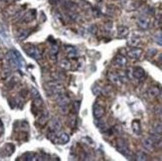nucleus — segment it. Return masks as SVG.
<instances>
[{
  "label": "nucleus",
  "instance_id": "f257e3e1",
  "mask_svg": "<svg viewBox=\"0 0 162 161\" xmlns=\"http://www.w3.org/2000/svg\"><path fill=\"white\" fill-rule=\"evenodd\" d=\"M44 87L49 97H53V95L58 97L60 94L63 93L64 87H63V84H61L58 81H50V82H47V83L44 85Z\"/></svg>",
  "mask_w": 162,
  "mask_h": 161
},
{
  "label": "nucleus",
  "instance_id": "f03ea898",
  "mask_svg": "<svg viewBox=\"0 0 162 161\" xmlns=\"http://www.w3.org/2000/svg\"><path fill=\"white\" fill-rule=\"evenodd\" d=\"M7 60L9 61V63L15 68H22L24 66L25 62L23 58L21 57V55L15 50H11L7 53L6 55Z\"/></svg>",
  "mask_w": 162,
  "mask_h": 161
},
{
  "label": "nucleus",
  "instance_id": "7ed1b4c3",
  "mask_svg": "<svg viewBox=\"0 0 162 161\" xmlns=\"http://www.w3.org/2000/svg\"><path fill=\"white\" fill-rule=\"evenodd\" d=\"M116 149L118 150V152H120L121 154L124 155L126 158H128L129 160H132L131 158L132 156V153L130 151V149L128 148V145H127L126 141L124 139H117L116 140Z\"/></svg>",
  "mask_w": 162,
  "mask_h": 161
},
{
  "label": "nucleus",
  "instance_id": "20e7f679",
  "mask_svg": "<svg viewBox=\"0 0 162 161\" xmlns=\"http://www.w3.org/2000/svg\"><path fill=\"white\" fill-rule=\"evenodd\" d=\"M24 51L28 56H30L31 58L35 59V60H37V61H39L42 59V54L39 51L38 48H36L34 46H26L24 48Z\"/></svg>",
  "mask_w": 162,
  "mask_h": 161
},
{
  "label": "nucleus",
  "instance_id": "39448f33",
  "mask_svg": "<svg viewBox=\"0 0 162 161\" xmlns=\"http://www.w3.org/2000/svg\"><path fill=\"white\" fill-rule=\"evenodd\" d=\"M31 95H32V98L34 101V106H35L37 109H41V107L43 106V101H42L41 95H40L39 92L37 91V89L31 87Z\"/></svg>",
  "mask_w": 162,
  "mask_h": 161
},
{
  "label": "nucleus",
  "instance_id": "423d86ee",
  "mask_svg": "<svg viewBox=\"0 0 162 161\" xmlns=\"http://www.w3.org/2000/svg\"><path fill=\"white\" fill-rule=\"evenodd\" d=\"M137 25L139 28L143 30H147L148 28H150L151 26V21H150L149 17H147L145 15H141L138 17L137 19Z\"/></svg>",
  "mask_w": 162,
  "mask_h": 161
},
{
  "label": "nucleus",
  "instance_id": "0eeeda50",
  "mask_svg": "<svg viewBox=\"0 0 162 161\" xmlns=\"http://www.w3.org/2000/svg\"><path fill=\"white\" fill-rule=\"evenodd\" d=\"M93 114L96 119H101L104 115V106H99V104L96 103L93 107Z\"/></svg>",
  "mask_w": 162,
  "mask_h": 161
},
{
  "label": "nucleus",
  "instance_id": "6e6552de",
  "mask_svg": "<svg viewBox=\"0 0 162 161\" xmlns=\"http://www.w3.org/2000/svg\"><path fill=\"white\" fill-rule=\"evenodd\" d=\"M57 103H58L59 106H68L70 103V97L64 93L60 94L58 97H57Z\"/></svg>",
  "mask_w": 162,
  "mask_h": 161
},
{
  "label": "nucleus",
  "instance_id": "1a4fd4ad",
  "mask_svg": "<svg viewBox=\"0 0 162 161\" xmlns=\"http://www.w3.org/2000/svg\"><path fill=\"white\" fill-rule=\"evenodd\" d=\"M142 145L146 150H149V151L154 150V148H155V143H154V141L152 140L151 137L144 138L142 140Z\"/></svg>",
  "mask_w": 162,
  "mask_h": 161
},
{
  "label": "nucleus",
  "instance_id": "9d476101",
  "mask_svg": "<svg viewBox=\"0 0 162 161\" xmlns=\"http://www.w3.org/2000/svg\"><path fill=\"white\" fill-rule=\"evenodd\" d=\"M50 126H51V130L54 131V132H56V133H58V132L61 131V129H62L61 121H60L58 118H56V117L53 118V119L51 120Z\"/></svg>",
  "mask_w": 162,
  "mask_h": 161
},
{
  "label": "nucleus",
  "instance_id": "9b49d317",
  "mask_svg": "<svg viewBox=\"0 0 162 161\" xmlns=\"http://www.w3.org/2000/svg\"><path fill=\"white\" fill-rule=\"evenodd\" d=\"M107 79H109V81L110 83L115 85V86H120L121 85L120 78H119L118 75L115 74V73H112V72L109 73V74H107Z\"/></svg>",
  "mask_w": 162,
  "mask_h": 161
},
{
  "label": "nucleus",
  "instance_id": "f8f14e48",
  "mask_svg": "<svg viewBox=\"0 0 162 161\" xmlns=\"http://www.w3.org/2000/svg\"><path fill=\"white\" fill-rule=\"evenodd\" d=\"M141 54H142V50L139 49V48H134V49H131L127 52V56L131 59H134V60H137V59L140 58Z\"/></svg>",
  "mask_w": 162,
  "mask_h": 161
},
{
  "label": "nucleus",
  "instance_id": "ddd939ff",
  "mask_svg": "<svg viewBox=\"0 0 162 161\" xmlns=\"http://www.w3.org/2000/svg\"><path fill=\"white\" fill-rule=\"evenodd\" d=\"M113 63H115V66H117L119 68H123V67H126V66L127 60H126V58L124 57V56L117 55L115 58V60H113Z\"/></svg>",
  "mask_w": 162,
  "mask_h": 161
},
{
  "label": "nucleus",
  "instance_id": "4468645a",
  "mask_svg": "<svg viewBox=\"0 0 162 161\" xmlns=\"http://www.w3.org/2000/svg\"><path fill=\"white\" fill-rule=\"evenodd\" d=\"M132 76L137 80H141L145 76V71L140 67H135L134 69H132Z\"/></svg>",
  "mask_w": 162,
  "mask_h": 161
},
{
  "label": "nucleus",
  "instance_id": "2eb2a0df",
  "mask_svg": "<svg viewBox=\"0 0 162 161\" xmlns=\"http://www.w3.org/2000/svg\"><path fill=\"white\" fill-rule=\"evenodd\" d=\"M35 18H36V10L32 9V10L28 11V12L23 16V19H22V21L26 22V23H29V22H32Z\"/></svg>",
  "mask_w": 162,
  "mask_h": 161
},
{
  "label": "nucleus",
  "instance_id": "dca6fc26",
  "mask_svg": "<svg viewBox=\"0 0 162 161\" xmlns=\"http://www.w3.org/2000/svg\"><path fill=\"white\" fill-rule=\"evenodd\" d=\"M14 150H15V146L13 144H11V143H7V144L4 145V147L1 149L2 153L4 155H6V156H10V155L14 152Z\"/></svg>",
  "mask_w": 162,
  "mask_h": 161
},
{
  "label": "nucleus",
  "instance_id": "f3484780",
  "mask_svg": "<svg viewBox=\"0 0 162 161\" xmlns=\"http://www.w3.org/2000/svg\"><path fill=\"white\" fill-rule=\"evenodd\" d=\"M65 50H66L68 57L70 59H76L77 56H78V53H77L76 49L72 46H66L65 47Z\"/></svg>",
  "mask_w": 162,
  "mask_h": 161
},
{
  "label": "nucleus",
  "instance_id": "a211bd4d",
  "mask_svg": "<svg viewBox=\"0 0 162 161\" xmlns=\"http://www.w3.org/2000/svg\"><path fill=\"white\" fill-rule=\"evenodd\" d=\"M131 127H132L133 132H134L135 134L139 135L141 133V124H140V121H139L138 119H135V120L132 121Z\"/></svg>",
  "mask_w": 162,
  "mask_h": 161
},
{
  "label": "nucleus",
  "instance_id": "6ab92c4d",
  "mask_svg": "<svg viewBox=\"0 0 162 161\" xmlns=\"http://www.w3.org/2000/svg\"><path fill=\"white\" fill-rule=\"evenodd\" d=\"M147 94L150 98H157L158 95H160V90L157 87H150L147 91Z\"/></svg>",
  "mask_w": 162,
  "mask_h": 161
},
{
  "label": "nucleus",
  "instance_id": "aec40b11",
  "mask_svg": "<svg viewBox=\"0 0 162 161\" xmlns=\"http://www.w3.org/2000/svg\"><path fill=\"white\" fill-rule=\"evenodd\" d=\"M48 119H49V114H48V111H44L38 118V123L40 124V125H45V124L47 123Z\"/></svg>",
  "mask_w": 162,
  "mask_h": 161
},
{
  "label": "nucleus",
  "instance_id": "412c9836",
  "mask_svg": "<svg viewBox=\"0 0 162 161\" xmlns=\"http://www.w3.org/2000/svg\"><path fill=\"white\" fill-rule=\"evenodd\" d=\"M129 33V30L127 27H124V26H120L118 27V30H117V36L119 38H126Z\"/></svg>",
  "mask_w": 162,
  "mask_h": 161
},
{
  "label": "nucleus",
  "instance_id": "4be33fe9",
  "mask_svg": "<svg viewBox=\"0 0 162 161\" xmlns=\"http://www.w3.org/2000/svg\"><path fill=\"white\" fill-rule=\"evenodd\" d=\"M152 131L153 133H156V134H162V122H156L154 123L152 127Z\"/></svg>",
  "mask_w": 162,
  "mask_h": 161
},
{
  "label": "nucleus",
  "instance_id": "5701e85b",
  "mask_svg": "<svg viewBox=\"0 0 162 161\" xmlns=\"http://www.w3.org/2000/svg\"><path fill=\"white\" fill-rule=\"evenodd\" d=\"M135 160H139V161H145V160H148V157H147V155L144 153L142 151H138L137 153L135 154Z\"/></svg>",
  "mask_w": 162,
  "mask_h": 161
},
{
  "label": "nucleus",
  "instance_id": "b1692460",
  "mask_svg": "<svg viewBox=\"0 0 162 161\" xmlns=\"http://www.w3.org/2000/svg\"><path fill=\"white\" fill-rule=\"evenodd\" d=\"M69 140H70V136L67 133H61L59 135L58 141L60 143H62V144H65V143L69 142Z\"/></svg>",
  "mask_w": 162,
  "mask_h": 161
},
{
  "label": "nucleus",
  "instance_id": "393cba45",
  "mask_svg": "<svg viewBox=\"0 0 162 161\" xmlns=\"http://www.w3.org/2000/svg\"><path fill=\"white\" fill-rule=\"evenodd\" d=\"M22 158H23V160H37L38 156L33 152H27L22 156Z\"/></svg>",
  "mask_w": 162,
  "mask_h": 161
},
{
  "label": "nucleus",
  "instance_id": "a878e982",
  "mask_svg": "<svg viewBox=\"0 0 162 161\" xmlns=\"http://www.w3.org/2000/svg\"><path fill=\"white\" fill-rule=\"evenodd\" d=\"M59 65H60V67L64 70H70L71 69V63L68 60H61Z\"/></svg>",
  "mask_w": 162,
  "mask_h": 161
},
{
  "label": "nucleus",
  "instance_id": "bb28decb",
  "mask_svg": "<svg viewBox=\"0 0 162 161\" xmlns=\"http://www.w3.org/2000/svg\"><path fill=\"white\" fill-rule=\"evenodd\" d=\"M140 44V39L139 38H131V39H129L128 40V45L129 46H131V47H136V46H138V45Z\"/></svg>",
  "mask_w": 162,
  "mask_h": 161
},
{
  "label": "nucleus",
  "instance_id": "cd10ccee",
  "mask_svg": "<svg viewBox=\"0 0 162 161\" xmlns=\"http://www.w3.org/2000/svg\"><path fill=\"white\" fill-rule=\"evenodd\" d=\"M29 33H30L29 30H22L21 32L19 33V35L17 36V38H18L19 40H24V39H26L28 37Z\"/></svg>",
  "mask_w": 162,
  "mask_h": 161
},
{
  "label": "nucleus",
  "instance_id": "c85d7f7f",
  "mask_svg": "<svg viewBox=\"0 0 162 161\" xmlns=\"http://www.w3.org/2000/svg\"><path fill=\"white\" fill-rule=\"evenodd\" d=\"M66 7L68 8V9H70V10H76V8H77V4L76 3H74V2H67L66 3Z\"/></svg>",
  "mask_w": 162,
  "mask_h": 161
},
{
  "label": "nucleus",
  "instance_id": "c756f323",
  "mask_svg": "<svg viewBox=\"0 0 162 161\" xmlns=\"http://www.w3.org/2000/svg\"><path fill=\"white\" fill-rule=\"evenodd\" d=\"M60 112L62 114H67L69 112V109H68V106H60Z\"/></svg>",
  "mask_w": 162,
  "mask_h": 161
},
{
  "label": "nucleus",
  "instance_id": "7c9ffc66",
  "mask_svg": "<svg viewBox=\"0 0 162 161\" xmlns=\"http://www.w3.org/2000/svg\"><path fill=\"white\" fill-rule=\"evenodd\" d=\"M154 40H155L156 43L159 44L160 46H162V35H157V36H155Z\"/></svg>",
  "mask_w": 162,
  "mask_h": 161
},
{
  "label": "nucleus",
  "instance_id": "2f4dec72",
  "mask_svg": "<svg viewBox=\"0 0 162 161\" xmlns=\"http://www.w3.org/2000/svg\"><path fill=\"white\" fill-rule=\"evenodd\" d=\"M93 93L95 95H98L99 93H101V87H99L98 86H96V85H95V86H93Z\"/></svg>",
  "mask_w": 162,
  "mask_h": 161
},
{
  "label": "nucleus",
  "instance_id": "473e14b6",
  "mask_svg": "<svg viewBox=\"0 0 162 161\" xmlns=\"http://www.w3.org/2000/svg\"><path fill=\"white\" fill-rule=\"evenodd\" d=\"M58 51H59V48L57 47V46L52 47V49H51V55H57Z\"/></svg>",
  "mask_w": 162,
  "mask_h": 161
},
{
  "label": "nucleus",
  "instance_id": "72a5a7b5",
  "mask_svg": "<svg viewBox=\"0 0 162 161\" xmlns=\"http://www.w3.org/2000/svg\"><path fill=\"white\" fill-rule=\"evenodd\" d=\"M156 52H157V51H156L155 49H150L148 51V53H147V55H148V57H153V56L156 54Z\"/></svg>",
  "mask_w": 162,
  "mask_h": 161
},
{
  "label": "nucleus",
  "instance_id": "f704fd0d",
  "mask_svg": "<svg viewBox=\"0 0 162 161\" xmlns=\"http://www.w3.org/2000/svg\"><path fill=\"white\" fill-rule=\"evenodd\" d=\"M76 122H77L76 117H73L72 118H71V120H70V124H71V126H72V127H75V126H76Z\"/></svg>",
  "mask_w": 162,
  "mask_h": 161
},
{
  "label": "nucleus",
  "instance_id": "c9c22d12",
  "mask_svg": "<svg viewBox=\"0 0 162 161\" xmlns=\"http://www.w3.org/2000/svg\"><path fill=\"white\" fill-rule=\"evenodd\" d=\"M90 33H92V34H96V31H98V27H96V25H92L90 28Z\"/></svg>",
  "mask_w": 162,
  "mask_h": 161
},
{
  "label": "nucleus",
  "instance_id": "e433bc0d",
  "mask_svg": "<svg viewBox=\"0 0 162 161\" xmlns=\"http://www.w3.org/2000/svg\"><path fill=\"white\" fill-rule=\"evenodd\" d=\"M157 61H158V63L162 65V54H160V55L158 56V58H157Z\"/></svg>",
  "mask_w": 162,
  "mask_h": 161
},
{
  "label": "nucleus",
  "instance_id": "4c0bfd02",
  "mask_svg": "<svg viewBox=\"0 0 162 161\" xmlns=\"http://www.w3.org/2000/svg\"><path fill=\"white\" fill-rule=\"evenodd\" d=\"M3 123H2V121H1V119H0V133H2L3 132Z\"/></svg>",
  "mask_w": 162,
  "mask_h": 161
},
{
  "label": "nucleus",
  "instance_id": "58836bf2",
  "mask_svg": "<svg viewBox=\"0 0 162 161\" xmlns=\"http://www.w3.org/2000/svg\"><path fill=\"white\" fill-rule=\"evenodd\" d=\"M159 111H160V114H161V117H162V107L160 109H159Z\"/></svg>",
  "mask_w": 162,
  "mask_h": 161
},
{
  "label": "nucleus",
  "instance_id": "ea45409f",
  "mask_svg": "<svg viewBox=\"0 0 162 161\" xmlns=\"http://www.w3.org/2000/svg\"><path fill=\"white\" fill-rule=\"evenodd\" d=\"M3 1H5V2H8V1H10V0H3Z\"/></svg>",
  "mask_w": 162,
  "mask_h": 161
},
{
  "label": "nucleus",
  "instance_id": "a19ab883",
  "mask_svg": "<svg viewBox=\"0 0 162 161\" xmlns=\"http://www.w3.org/2000/svg\"><path fill=\"white\" fill-rule=\"evenodd\" d=\"M96 1H101V0H96Z\"/></svg>",
  "mask_w": 162,
  "mask_h": 161
},
{
  "label": "nucleus",
  "instance_id": "79ce46f5",
  "mask_svg": "<svg viewBox=\"0 0 162 161\" xmlns=\"http://www.w3.org/2000/svg\"><path fill=\"white\" fill-rule=\"evenodd\" d=\"M14 1H19V0H14Z\"/></svg>",
  "mask_w": 162,
  "mask_h": 161
}]
</instances>
